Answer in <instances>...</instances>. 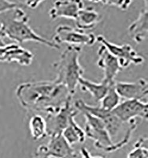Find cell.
<instances>
[{
    "instance_id": "obj_14",
    "label": "cell",
    "mask_w": 148,
    "mask_h": 158,
    "mask_svg": "<svg viewBox=\"0 0 148 158\" xmlns=\"http://www.w3.org/2000/svg\"><path fill=\"white\" fill-rule=\"evenodd\" d=\"M84 6L81 1H57L50 9L49 15L52 20L66 18L75 20L79 11Z\"/></svg>"
},
{
    "instance_id": "obj_23",
    "label": "cell",
    "mask_w": 148,
    "mask_h": 158,
    "mask_svg": "<svg viewBox=\"0 0 148 158\" xmlns=\"http://www.w3.org/2000/svg\"><path fill=\"white\" fill-rule=\"evenodd\" d=\"M80 155L81 158H104L101 155H92L91 152L85 147H82L80 149Z\"/></svg>"
},
{
    "instance_id": "obj_19",
    "label": "cell",
    "mask_w": 148,
    "mask_h": 158,
    "mask_svg": "<svg viewBox=\"0 0 148 158\" xmlns=\"http://www.w3.org/2000/svg\"><path fill=\"white\" fill-rule=\"evenodd\" d=\"M29 129L32 139L38 141L48 136L47 126L45 118L40 114H36L29 120Z\"/></svg>"
},
{
    "instance_id": "obj_17",
    "label": "cell",
    "mask_w": 148,
    "mask_h": 158,
    "mask_svg": "<svg viewBox=\"0 0 148 158\" xmlns=\"http://www.w3.org/2000/svg\"><path fill=\"white\" fill-rule=\"evenodd\" d=\"M78 84H79L80 88L82 91L89 93L95 100L101 101L107 93L110 84L103 81L98 84L81 77L79 79Z\"/></svg>"
},
{
    "instance_id": "obj_1",
    "label": "cell",
    "mask_w": 148,
    "mask_h": 158,
    "mask_svg": "<svg viewBox=\"0 0 148 158\" xmlns=\"http://www.w3.org/2000/svg\"><path fill=\"white\" fill-rule=\"evenodd\" d=\"M15 95L23 107L46 114L54 112L73 97L65 86L54 80L22 83L17 87Z\"/></svg>"
},
{
    "instance_id": "obj_15",
    "label": "cell",
    "mask_w": 148,
    "mask_h": 158,
    "mask_svg": "<svg viewBox=\"0 0 148 158\" xmlns=\"http://www.w3.org/2000/svg\"><path fill=\"white\" fill-rule=\"evenodd\" d=\"M148 6L142 10L137 19L129 27V33L136 43H141L148 35Z\"/></svg>"
},
{
    "instance_id": "obj_8",
    "label": "cell",
    "mask_w": 148,
    "mask_h": 158,
    "mask_svg": "<svg viewBox=\"0 0 148 158\" xmlns=\"http://www.w3.org/2000/svg\"><path fill=\"white\" fill-rule=\"evenodd\" d=\"M53 42L59 45L67 43L70 46H93L97 42L96 36L92 33H87L84 31L67 25H61L57 27Z\"/></svg>"
},
{
    "instance_id": "obj_27",
    "label": "cell",
    "mask_w": 148,
    "mask_h": 158,
    "mask_svg": "<svg viewBox=\"0 0 148 158\" xmlns=\"http://www.w3.org/2000/svg\"><path fill=\"white\" fill-rule=\"evenodd\" d=\"M2 33V24L0 22V33Z\"/></svg>"
},
{
    "instance_id": "obj_6",
    "label": "cell",
    "mask_w": 148,
    "mask_h": 158,
    "mask_svg": "<svg viewBox=\"0 0 148 158\" xmlns=\"http://www.w3.org/2000/svg\"><path fill=\"white\" fill-rule=\"evenodd\" d=\"M79 111L72 104V99L53 113L47 114L45 120L47 126L48 136H54L61 135L68 126L72 117H75Z\"/></svg>"
},
{
    "instance_id": "obj_10",
    "label": "cell",
    "mask_w": 148,
    "mask_h": 158,
    "mask_svg": "<svg viewBox=\"0 0 148 158\" xmlns=\"http://www.w3.org/2000/svg\"><path fill=\"white\" fill-rule=\"evenodd\" d=\"M33 54L17 43H11L0 48L1 62H16L19 65L27 66L31 65Z\"/></svg>"
},
{
    "instance_id": "obj_22",
    "label": "cell",
    "mask_w": 148,
    "mask_h": 158,
    "mask_svg": "<svg viewBox=\"0 0 148 158\" xmlns=\"http://www.w3.org/2000/svg\"><path fill=\"white\" fill-rule=\"evenodd\" d=\"M99 3L105 5L113 6L118 7L121 10H126L132 3L131 1H99Z\"/></svg>"
},
{
    "instance_id": "obj_24",
    "label": "cell",
    "mask_w": 148,
    "mask_h": 158,
    "mask_svg": "<svg viewBox=\"0 0 148 158\" xmlns=\"http://www.w3.org/2000/svg\"><path fill=\"white\" fill-rule=\"evenodd\" d=\"M32 158H51L48 156L43 151L42 146L40 145L36 149L34 156Z\"/></svg>"
},
{
    "instance_id": "obj_21",
    "label": "cell",
    "mask_w": 148,
    "mask_h": 158,
    "mask_svg": "<svg viewBox=\"0 0 148 158\" xmlns=\"http://www.w3.org/2000/svg\"><path fill=\"white\" fill-rule=\"evenodd\" d=\"M148 137H141L133 144L126 158H148Z\"/></svg>"
},
{
    "instance_id": "obj_3",
    "label": "cell",
    "mask_w": 148,
    "mask_h": 158,
    "mask_svg": "<svg viewBox=\"0 0 148 158\" xmlns=\"http://www.w3.org/2000/svg\"><path fill=\"white\" fill-rule=\"evenodd\" d=\"M81 50L79 46H68L53 65L57 71V78L54 81L65 86L72 97L76 92L79 79L83 77L84 73V68L79 64Z\"/></svg>"
},
{
    "instance_id": "obj_12",
    "label": "cell",
    "mask_w": 148,
    "mask_h": 158,
    "mask_svg": "<svg viewBox=\"0 0 148 158\" xmlns=\"http://www.w3.org/2000/svg\"><path fill=\"white\" fill-rule=\"evenodd\" d=\"M99 59L97 65L104 71V78L102 81L108 84L115 81V78L121 70L117 59L111 54L106 48L101 45L98 50Z\"/></svg>"
},
{
    "instance_id": "obj_9",
    "label": "cell",
    "mask_w": 148,
    "mask_h": 158,
    "mask_svg": "<svg viewBox=\"0 0 148 158\" xmlns=\"http://www.w3.org/2000/svg\"><path fill=\"white\" fill-rule=\"evenodd\" d=\"M112 111L121 122L125 123L137 117L148 120V102L138 100H126L120 102Z\"/></svg>"
},
{
    "instance_id": "obj_5",
    "label": "cell",
    "mask_w": 148,
    "mask_h": 158,
    "mask_svg": "<svg viewBox=\"0 0 148 158\" xmlns=\"http://www.w3.org/2000/svg\"><path fill=\"white\" fill-rule=\"evenodd\" d=\"M74 107L79 112L84 111L100 119L104 123L106 130L113 142L114 140L119 136L124 128L125 124H126L121 122L112 111L106 110L100 106L89 105L81 99H78L75 102Z\"/></svg>"
},
{
    "instance_id": "obj_13",
    "label": "cell",
    "mask_w": 148,
    "mask_h": 158,
    "mask_svg": "<svg viewBox=\"0 0 148 158\" xmlns=\"http://www.w3.org/2000/svg\"><path fill=\"white\" fill-rule=\"evenodd\" d=\"M44 153L51 158H77V153L64 137L58 135L50 137L48 143L42 144Z\"/></svg>"
},
{
    "instance_id": "obj_2",
    "label": "cell",
    "mask_w": 148,
    "mask_h": 158,
    "mask_svg": "<svg viewBox=\"0 0 148 158\" xmlns=\"http://www.w3.org/2000/svg\"><path fill=\"white\" fill-rule=\"evenodd\" d=\"M4 37L18 43L35 42L50 48L60 49L61 46L39 35L29 25V18L20 7L15 8L0 14Z\"/></svg>"
},
{
    "instance_id": "obj_16",
    "label": "cell",
    "mask_w": 148,
    "mask_h": 158,
    "mask_svg": "<svg viewBox=\"0 0 148 158\" xmlns=\"http://www.w3.org/2000/svg\"><path fill=\"white\" fill-rule=\"evenodd\" d=\"M99 15L94 8L87 7L81 8L78 13L75 22L76 28L84 31L94 29L99 22Z\"/></svg>"
},
{
    "instance_id": "obj_11",
    "label": "cell",
    "mask_w": 148,
    "mask_h": 158,
    "mask_svg": "<svg viewBox=\"0 0 148 158\" xmlns=\"http://www.w3.org/2000/svg\"><path fill=\"white\" fill-rule=\"evenodd\" d=\"M115 88L120 98L126 100L141 101L148 95V81L144 78L133 82L116 81Z\"/></svg>"
},
{
    "instance_id": "obj_20",
    "label": "cell",
    "mask_w": 148,
    "mask_h": 158,
    "mask_svg": "<svg viewBox=\"0 0 148 158\" xmlns=\"http://www.w3.org/2000/svg\"><path fill=\"white\" fill-rule=\"evenodd\" d=\"M115 82L110 84L107 93L100 101L99 106L108 111H113L120 103V97L116 89Z\"/></svg>"
},
{
    "instance_id": "obj_25",
    "label": "cell",
    "mask_w": 148,
    "mask_h": 158,
    "mask_svg": "<svg viewBox=\"0 0 148 158\" xmlns=\"http://www.w3.org/2000/svg\"><path fill=\"white\" fill-rule=\"evenodd\" d=\"M42 2L43 1H24V2H21L24 7L35 8Z\"/></svg>"
},
{
    "instance_id": "obj_26",
    "label": "cell",
    "mask_w": 148,
    "mask_h": 158,
    "mask_svg": "<svg viewBox=\"0 0 148 158\" xmlns=\"http://www.w3.org/2000/svg\"><path fill=\"white\" fill-rule=\"evenodd\" d=\"M5 37L4 36L3 33H0V48L1 47H3L4 46H6L7 44L6 43V42H4V38Z\"/></svg>"
},
{
    "instance_id": "obj_7",
    "label": "cell",
    "mask_w": 148,
    "mask_h": 158,
    "mask_svg": "<svg viewBox=\"0 0 148 158\" xmlns=\"http://www.w3.org/2000/svg\"><path fill=\"white\" fill-rule=\"evenodd\" d=\"M97 42L104 46L109 52L117 59L122 69L128 68L131 64L142 65L144 58L139 55L129 44L117 45L107 40L103 35L96 36Z\"/></svg>"
},
{
    "instance_id": "obj_18",
    "label": "cell",
    "mask_w": 148,
    "mask_h": 158,
    "mask_svg": "<svg viewBox=\"0 0 148 158\" xmlns=\"http://www.w3.org/2000/svg\"><path fill=\"white\" fill-rule=\"evenodd\" d=\"M75 117H72L68 126L65 128L62 135L71 146L76 144L84 143L86 139L84 130L76 122Z\"/></svg>"
},
{
    "instance_id": "obj_4",
    "label": "cell",
    "mask_w": 148,
    "mask_h": 158,
    "mask_svg": "<svg viewBox=\"0 0 148 158\" xmlns=\"http://www.w3.org/2000/svg\"><path fill=\"white\" fill-rule=\"evenodd\" d=\"M85 119L84 130L86 137L94 142V146L99 150L112 153L116 151L114 143L106 130L104 123L99 118L82 111Z\"/></svg>"
}]
</instances>
